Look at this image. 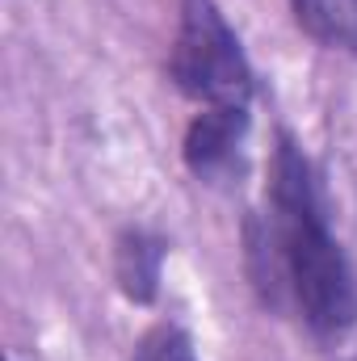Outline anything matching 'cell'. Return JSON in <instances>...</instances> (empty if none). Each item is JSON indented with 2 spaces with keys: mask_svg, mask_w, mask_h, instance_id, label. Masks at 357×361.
I'll return each instance as SVG.
<instances>
[{
  "mask_svg": "<svg viewBox=\"0 0 357 361\" xmlns=\"http://www.w3.org/2000/svg\"><path fill=\"white\" fill-rule=\"evenodd\" d=\"M173 80L202 105H248L253 72L214 0H181Z\"/></svg>",
  "mask_w": 357,
  "mask_h": 361,
  "instance_id": "7a4b0ae2",
  "label": "cell"
},
{
  "mask_svg": "<svg viewBox=\"0 0 357 361\" xmlns=\"http://www.w3.org/2000/svg\"><path fill=\"white\" fill-rule=\"evenodd\" d=\"M290 8L315 42L357 55V0H290Z\"/></svg>",
  "mask_w": 357,
  "mask_h": 361,
  "instance_id": "277c9868",
  "label": "cell"
},
{
  "mask_svg": "<svg viewBox=\"0 0 357 361\" xmlns=\"http://www.w3.org/2000/svg\"><path fill=\"white\" fill-rule=\"evenodd\" d=\"M265 248H273V277H286V290L294 294L303 319L337 336L357 315V286L341 244L328 235L320 214V193L307 160L290 139H282L273 160V231Z\"/></svg>",
  "mask_w": 357,
  "mask_h": 361,
  "instance_id": "6da1fadb",
  "label": "cell"
},
{
  "mask_svg": "<svg viewBox=\"0 0 357 361\" xmlns=\"http://www.w3.org/2000/svg\"><path fill=\"white\" fill-rule=\"evenodd\" d=\"M131 361H198V357H193V345H189V336L181 328L160 324V328H152L139 341V349H135Z\"/></svg>",
  "mask_w": 357,
  "mask_h": 361,
  "instance_id": "8992f818",
  "label": "cell"
},
{
  "mask_svg": "<svg viewBox=\"0 0 357 361\" xmlns=\"http://www.w3.org/2000/svg\"><path fill=\"white\" fill-rule=\"evenodd\" d=\"M244 135H248L244 105H206V114H198L189 135H185V164L202 180L227 177L236 169Z\"/></svg>",
  "mask_w": 357,
  "mask_h": 361,
  "instance_id": "3957f363",
  "label": "cell"
},
{
  "mask_svg": "<svg viewBox=\"0 0 357 361\" xmlns=\"http://www.w3.org/2000/svg\"><path fill=\"white\" fill-rule=\"evenodd\" d=\"M160 261H164V244L135 231L122 240L118 248V281H122V294L135 298V302H152L156 298V281H160Z\"/></svg>",
  "mask_w": 357,
  "mask_h": 361,
  "instance_id": "5b68a950",
  "label": "cell"
}]
</instances>
